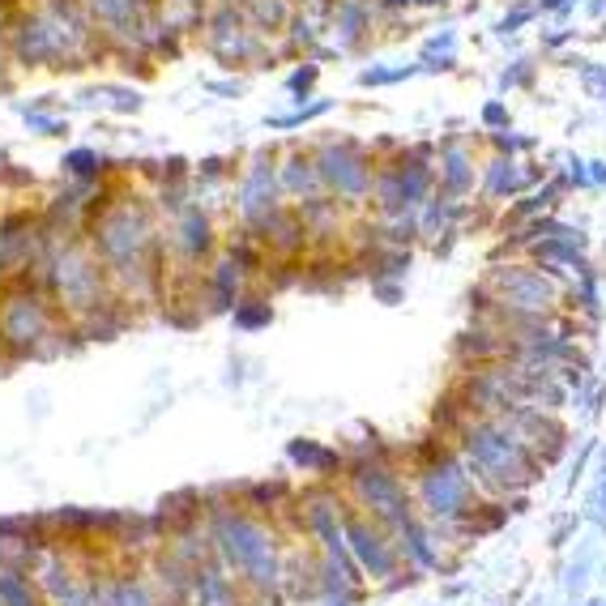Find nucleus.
Returning <instances> with one entry per match:
<instances>
[{
	"instance_id": "1",
	"label": "nucleus",
	"mask_w": 606,
	"mask_h": 606,
	"mask_svg": "<svg viewBox=\"0 0 606 606\" xmlns=\"http://www.w3.org/2000/svg\"><path fill=\"white\" fill-rule=\"evenodd\" d=\"M350 538H355V551L363 555V564H368L376 577H385V572L393 568V547L380 538V530H372L368 521H350Z\"/></svg>"
}]
</instances>
